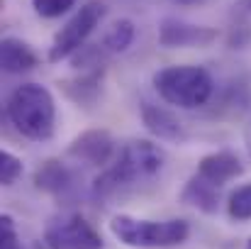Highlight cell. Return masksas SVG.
I'll list each match as a JSON object with an SVG mask.
<instances>
[{"label":"cell","mask_w":251,"mask_h":249,"mask_svg":"<svg viewBox=\"0 0 251 249\" xmlns=\"http://www.w3.org/2000/svg\"><path fill=\"white\" fill-rule=\"evenodd\" d=\"M166 164V152L151 139H132L127 142L115 162L102 168V173L93 181V195L98 200H107L137 183L151 181L161 173Z\"/></svg>","instance_id":"1"},{"label":"cell","mask_w":251,"mask_h":249,"mask_svg":"<svg viewBox=\"0 0 251 249\" xmlns=\"http://www.w3.org/2000/svg\"><path fill=\"white\" fill-rule=\"evenodd\" d=\"M5 115L10 125L32 142H47L56 127V103L47 85L22 83L5 103Z\"/></svg>","instance_id":"2"},{"label":"cell","mask_w":251,"mask_h":249,"mask_svg":"<svg viewBox=\"0 0 251 249\" xmlns=\"http://www.w3.org/2000/svg\"><path fill=\"white\" fill-rule=\"evenodd\" d=\"M151 83L164 103L173 108H183V110L202 108L215 93V81L210 71L193 64L166 66L154 74Z\"/></svg>","instance_id":"3"},{"label":"cell","mask_w":251,"mask_h":249,"mask_svg":"<svg viewBox=\"0 0 251 249\" xmlns=\"http://www.w3.org/2000/svg\"><path fill=\"white\" fill-rule=\"evenodd\" d=\"M110 232L115 240L134 249H166L183 245L190 237V225L185 220H137L132 215H115L110 220Z\"/></svg>","instance_id":"4"},{"label":"cell","mask_w":251,"mask_h":249,"mask_svg":"<svg viewBox=\"0 0 251 249\" xmlns=\"http://www.w3.org/2000/svg\"><path fill=\"white\" fill-rule=\"evenodd\" d=\"M105 17V2L100 0H88L85 5H81L74 17L54 34L51 47H49V61L59 64L69 56H74L76 52H81L85 44V39L93 34V29L102 22Z\"/></svg>","instance_id":"5"},{"label":"cell","mask_w":251,"mask_h":249,"mask_svg":"<svg viewBox=\"0 0 251 249\" xmlns=\"http://www.w3.org/2000/svg\"><path fill=\"white\" fill-rule=\"evenodd\" d=\"M44 242L49 249H102V235L78 213L54 218L44 230Z\"/></svg>","instance_id":"6"},{"label":"cell","mask_w":251,"mask_h":249,"mask_svg":"<svg viewBox=\"0 0 251 249\" xmlns=\"http://www.w3.org/2000/svg\"><path fill=\"white\" fill-rule=\"evenodd\" d=\"M69 157L88 166H110L117 157L115 139L107 130H88L69 144Z\"/></svg>","instance_id":"7"},{"label":"cell","mask_w":251,"mask_h":249,"mask_svg":"<svg viewBox=\"0 0 251 249\" xmlns=\"http://www.w3.org/2000/svg\"><path fill=\"white\" fill-rule=\"evenodd\" d=\"M217 39V32L202 25H190L176 17L161 20L159 27V42L168 49H188V47H207Z\"/></svg>","instance_id":"8"},{"label":"cell","mask_w":251,"mask_h":249,"mask_svg":"<svg viewBox=\"0 0 251 249\" xmlns=\"http://www.w3.org/2000/svg\"><path fill=\"white\" fill-rule=\"evenodd\" d=\"M195 173H198L202 181H207V183L222 188V186L229 183L232 178L242 176V173H244V166H242L239 157H237L234 152H227V149H225V152H212V154L202 157Z\"/></svg>","instance_id":"9"},{"label":"cell","mask_w":251,"mask_h":249,"mask_svg":"<svg viewBox=\"0 0 251 249\" xmlns=\"http://www.w3.org/2000/svg\"><path fill=\"white\" fill-rule=\"evenodd\" d=\"M142 122L147 125V130L159 137V139H166V142H180L185 139V127L183 122L161 105H154V103H142Z\"/></svg>","instance_id":"10"},{"label":"cell","mask_w":251,"mask_h":249,"mask_svg":"<svg viewBox=\"0 0 251 249\" xmlns=\"http://www.w3.org/2000/svg\"><path fill=\"white\" fill-rule=\"evenodd\" d=\"M39 64L34 49L17 39V37H2L0 42V66L5 74H27Z\"/></svg>","instance_id":"11"},{"label":"cell","mask_w":251,"mask_h":249,"mask_svg":"<svg viewBox=\"0 0 251 249\" xmlns=\"http://www.w3.org/2000/svg\"><path fill=\"white\" fill-rule=\"evenodd\" d=\"M34 183L39 191L51 193V195H66L74 186V176L69 171V166L59 159H49L37 168L34 173Z\"/></svg>","instance_id":"12"},{"label":"cell","mask_w":251,"mask_h":249,"mask_svg":"<svg viewBox=\"0 0 251 249\" xmlns=\"http://www.w3.org/2000/svg\"><path fill=\"white\" fill-rule=\"evenodd\" d=\"M180 200H183L185 205L198 208L200 213L212 215V213H217V208H220V188L212 186V183H207V181H202L198 173H193V176L188 178L183 193H180Z\"/></svg>","instance_id":"13"},{"label":"cell","mask_w":251,"mask_h":249,"mask_svg":"<svg viewBox=\"0 0 251 249\" xmlns=\"http://www.w3.org/2000/svg\"><path fill=\"white\" fill-rule=\"evenodd\" d=\"M134 42V22L132 20H117L102 37V42L98 44L105 56L107 54H122L129 49V44Z\"/></svg>","instance_id":"14"},{"label":"cell","mask_w":251,"mask_h":249,"mask_svg":"<svg viewBox=\"0 0 251 249\" xmlns=\"http://www.w3.org/2000/svg\"><path fill=\"white\" fill-rule=\"evenodd\" d=\"M227 213H229V218L237 220V222L251 220V183L239 186V188L229 195V200H227Z\"/></svg>","instance_id":"15"},{"label":"cell","mask_w":251,"mask_h":249,"mask_svg":"<svg viewBox=\"0 0 251 249\" xmlns=\"http://www.w3.org/2000/svg\"><path fill=\"white\" fill-rule=\"evenodd\" d=\"M20 176H22V162L12 152L2 149L0 152V183L5 188H10V186H15V181Z\"/></svg>","instance_id":"16"},{"label":"cell","mask_w":251,"mask_h":249,"mask_svg":"<svg viewBox=\"0 0 251 249\" xmlns=\"http://www.w3.org/2000/svg\"><path fill=\"white\" fill-rule=\"evenodd\" d=\"M76 5V0H32V7L39 17L44 20H54L61 17L64 12H69Z\"/></svg>","instance_id":"17"},{"label":"cell","mask_w":251,"mask_h":249,"mask_svg":"<svg viewBox=\"0 0 251 249\" xmlns=\"http://www.w3.org/2000/svg\"><path fill=\"white\" fill-rule=\"evenodd\" d=\"M0 249H25L20 237H17V227L15 220L10 215L0 218Z\"/></svg>","instance_id":"18"},{"label":"cell","mask_w":251,"mask_h":249,"mask_svg":"<svg viewBox=\"0 0 251 249\" xmlns=\"http://www.w3.org/2000/svg\"><path fill=\"white\" fill-rule=\"evenodd\" d=\"M244 144H247V154H249V159H251V122L247 125V130H244Z\"/></svg>","instance_id":"19"},{"label":"cell","mask_w":251,"mask_h":249,"mask_svg":"<svg viewBox=\"0 0 251 249\" xmlns=\"http://www.w3.org/2000/svg\"><path fill=\"white\" fill-rule=\"evenodd\" d=\"M244 7H247V12H251V0H244Z\"/></svg>","instance_id":"20"},{"label":"cell","mask_w":251,"mask_h":249,"mask_svg":"<svg viewBox=\"0 0 251 249\" xmlns=\"http://www.w3.org/2000/svg\"><path fill=\"white\" fill-rule=\"evenodd\" d=\"M176 2H183V5H190V2H198V0H176Z\"/></svg>","instance_id":"21"},{"label":"cell","mask_w":251,"mask_h":249,"mask_svg":"<svg viewBox=\"0 0 251 249\" xmlns=\"http://www.w3.org/2000/svg\"><path fill=\"white\" fill-rule=\"evenodd\" d=\"M244 249H251V240H249V242H247V247H244Z\"/></svg>","instance_id":"22"}]
</instances>
